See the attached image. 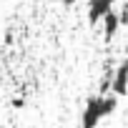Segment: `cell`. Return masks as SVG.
Listing matches in <instances>:
<instances>
[{"label":"cell","mask_w":128,"mask_h":128,"mask_svg":"<svg viewBox=\"0 0 128 128\" xmlns=\"http://www.w3.org/2000/svg\"><path fill=\"white\" fill-rule=\"evenodd\" d=\"M118 108V96L106 93V96H90L86 100V108L80 113V128H98V123L108 116H113Z\"/></svg>","instance_id":"1"},{"label":"cell","mask_w":128,"mask_h":128,"mask_svg":"<svg viewBox=\"0 0 128 128\" xmlns=\"http://www.w3.org/2000/svg\"><path fill=\"white\" fill-rule=\"evenodd\" d=\"M110 93H116L118 98L128 96V58L120 60L116 70H113V78H110Z\"/></svg>","instance_id":"2"},{"label":"cell","mask_w":128,"mask_h":128,"mask_svg":"<svg viewBox=\"0 0 128 128\" xmlns=\"http://www.w3.org/2000/svg\"><path fill=\"white\" fill-rule=\"evenodd\" d=\"M116 5V0H88V23L98 25Z\"/></svg>","instance_id":"3"},{"label":"cell","mask_w":128,"mask_h":128,"mask_svg":"<svg viewBox=\"0 0 128 128\" xmlns=\"http://www.w3.org/2000/svg\"><path fill=\"white\" fill-rule=\"evenodd\" d=\"M100 28H103V38H106V40H113V38L118 35V30L123 28V25H120L118 13H116V10H110V13L100 20Z\"/></svg>","instance_id":"4"},{"label":"cell","mask_w":128,"mask_h":128,"mask_svg":"<svg viewBox=\"0 0 128 128\" xmlns=\"http://www.w3.org/2000/svg\"><path fill=\"white\" fill-rule=\"evenodd\" d=\"M118 18H120V25H123V28H126V25H128V3H126V5H123V10H120V13H118Z\"/></svg>","instance_id":"5"},{"label":"cell","mask_w":128,"mask_h":128,"mask_svg":"<svg viewBox=\"0 0 128 128\" xmlns=\"http://www.w3.org/2000/svg\"><path fill=\"white\" fill-rule=\"evenodd\" d=\"M13 108H23V98H15L13 100Z\"/></svg>","instance_id":"6"},{"label":"cell","mask_w":128,"mask_h":128,"mask_svg":"<svg viewBox=\"0 0 128 128\" xmlns=\"http://www.w3.org/2000/svg\"><path fill=\"white\" fill-rule=\"evenodd\" d=\"M78 3V0H63V5H66V8H70V5H76Z\"/></svg>","instance_id":"7"}]
</instances>
